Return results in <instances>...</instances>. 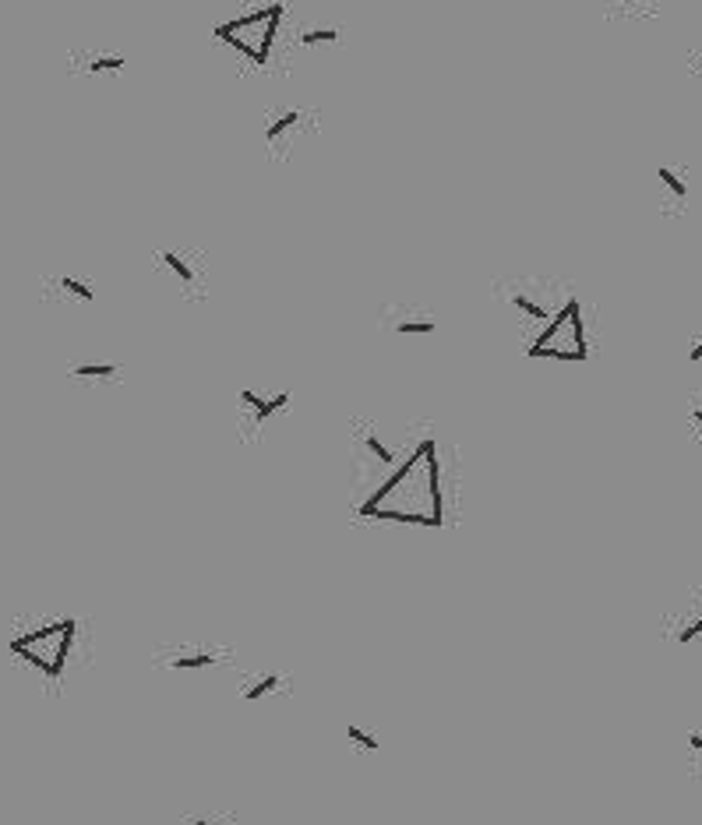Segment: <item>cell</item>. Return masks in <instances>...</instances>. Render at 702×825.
Listing matches in <instances>:
<instances>
[{
    "mask_svg": "<svg viewBox=\"0 0 702 825\" xmlns=\"http://www.w3.org/2000/svg\"><path fill=\"white\" fill-rule=\"evenodd\" d=\"M438 328V321H399L396 332L399 335H431Z\"/></svg>",
    "mask_w": 702,
    "mask_h": 825,
    "instance_id": "cell-18",
    "label": "cell"
},
{
    "mask_svg": "<svg viewBox=\"0 0 702 825\" xmlns=\"http://www.w3.org/2000/svg\"><path fill=\"white\" fill-rule=\"evenodd\" d=\"M286 402H290V392H286V388H283V392H276V395H269V399H265V395H258L254 388H240V406L251 413V424L254 427H262L269 417H276L279 409H286Z\"/></svg>",
    "mask_w": 702,
    "mask_h": 825,
    "instance_id": "cell-7",
    "label": "cell"
},
{
    "mask_svg": "<svg viewBox=\"0 0 702 825\" xmlns=\"http://www.w3.org/2000/svg\"><path fill=\"white\" fill-rule=\"evenodd\" d=\"M163 663L177 674H202V670H216L223 663V656L209 646H180L173 653L163 656Z\"/></svg>",
    "mask_w": 702,
    "mask_h": 825,
    "instance_id": "cell-5",
    "label": "cell"
},
{
    "mask_svg": "<svg viewBox=\"0 0 702 825\" xmlns=\"http://www.w3.org/2000/svg\"><path fill=\"white\" fill-rule=\"evenodd\" d=\"M699 78H702V71H699Z\"/></svg>",
    "mask_w": 702,
    "mask_h": 825,
    "instance_id": "cell-25",
    "label": "cell"
},
{
    "mask_svg": "<svg viewBox=\"0 0 702 825\" xmlns=\"http://www.w3.org/2000/svg\"><path fill=\"white\" fill-rule=\"evenodd\" d=\"M75 639V617H57V621H46V625L32 628V632L15 635L11 639V656L22 660L25 667H32L39 677H46V681H60L71 663V653H75Z\"/></svg>",
    "mask_w": 702,
    "mask_h": 825,
    "instance_id": "cell-2",
    "label": "cell"
},
{
    "mask_svg": "<svg viewBox=\"0 0 702 825\" xmlns=\"http://www.w3.org/2000/svg\"><path fill=\"white\" fill-rule=\"evenodd\" d=\"M184 825H230V818H223L219 811H198V815H187Z\"/></svg>",
    "mask_w": 702,
    "mask_h": 825,
    "instance_id": "cell-19",
    "label": "cell"
},
{
    "mask_svg": "<svg viewBox=\"0 0 702 825\" xmlns=\"http://www.w3.org/2000/svg\"><path fill=\"white\" fill-rule=\"evenodd\" d=\"M346 741H350L357 751H364V755H378L381 751V737L374 734V730L360 727V723H350V727H346Z\"/></svg>",
    "mask_w": 702,
    "mask_h": 825,
    "instance_id": "cell-10",
    "label": "cell"
},
{
    "mask_svg": "<svg viewBox=\"0 0 702 825\" xmlns=\"http://www.w3.org/2000/svg\"><path fill=\"white\" fill-rule=\"evenodd\" d=\"M699 635H702V614L695 617V621H688L685 628H681V632H678V646H688V642L699 639Z\"/></svg>",
    "mask_w": 702,
    "mask_h": 825,
    "instance_id": "cell-20",
    "label": "cell"
},
{
    "mask_svg": "<svg viewBox=\"0 0 702 825\" xmlns=\"http://www.w3.org/2000/svg\"><path fill=\"white\" fill-rule=\"evenodd\" d=\"M530 360H558V364H583L590 357V342H586V321L579 300H565L561 311L551 314L544 332L533 339L526 350Z\"/></svg>",
    "mask_w": 702,
    "mask_h": 825,
    "instance_id": "cell-4",
    "label": "cell"
},
{
    "mask_svg": "<svg viewBox=\"0 0 702 825\" xmlns=\"http://www.w3.org/2000/svg\"><path fill=\"white\" fill-rule=\"evenodd\" d=\"M159 261H163V265H166V272H170L180 286H187V290H195V286H198L195 268L187 265V261H184V254H177V251H159Z\"/></svg>",
    "mask_w": 702,
    "mask_h": 825,
    "instance_id": "cell-8",
    "label": "cell"
},
{
    "mask_svg": "<svg viewBox=\"0 0 702 825\" xmlns=\"http://www.w3.org/2000/svg\"><path fill=\"white\" fill-rule=\"evenodd\" d=\"M692 417H695V424H702V409H695Z\"/></svg>",
    "mask_w": 702,
    "mask_h": 825,
    "instance_id": "cell-23",
    "label": "cell"
},
{
    "mask_svg": "<svg viewBox=\"0 0 702 825\" xmlns=\"http://www.w3.org/2000/svg\"><path fill=\"white\" fill-rule=\"evenodd\" d=\"M512 307H516V311H523L526 318H533V321H551V311H547L544 304H537V300L533 297H526V293H512Z\"/></svg>",
    "mask_w": 702,
    "mask_h": 825,
    "instance_id": "cell-11",
    "label": "cell"
},
{
    "mask_svg": "<svg viewBox=\"0 0 702 825\" xmlns=\"http://www.w3.org/2000/svg\"><path fill=\"white\" fill-rule=\"evenodd\" d=\"M297 124H300V113H297V110H286L283 117H279L276 124H272L269 131H265V142H269V145H276L279 138H283V134L290 131V127H297Z\"/></svg>",
    "mask_w": 702,
    "mask_h": 825,
    "instance_id": "cell-12",
    "label": "cell"
},
{
    "mask_svg": "<svg viewBox=\"0 0 702 825\" xmlns=\"http://www.w3.org/2000/svg\"><path fill=\"white\" fill-rule=\"evenodd\" d=\"M283 15L286 8L276 0V4H265V8L251 11V15L219 22L216 29H212V36L230 46V50H237L240 57H247L251 64L265 67L269 64L272 43H276L279 36V25H283Z\"/></svg>",
    "mask_w": 702,
    "mask_h": 825,
    "instance_id": "cell-3",
    "label": "cell"
},
{
    "mask_svg": "<svg viewBox=\"0 0 702 825\" xmlns=\"http://www.w3.org/2000/svg\"><path fill=\"white\" fill-rule=\"evenodd\" d=\"M124 64L127 57H120V53H103V57H92L85 67H89L92 75H99V71H124Z\"/></svg>",
    "mask_w": 702,
    "mask_h": 825,
    "instance_id": "cell-15",
    "label": "cell"
},
{
    "mask_svg": "<svg viewBox=\"0 0 702 825\" xmlns=\"http://www.w3.org/2000/svg\"><path fill=\"white\" fill-rule=\"evenodd\" d=\"M360 445H364V452L371 455L374 462H381V466H399V462H403V459H399L396 448L385 445V441H381L378 434H371V431L364 434V441H360Z\"/></svg>",
    "mask_w": 702,
    "mask_h": 825,
    "instance_id": "cell-9",
    "label": "cell"
},
{
    "mask_svg": "<svg viewBox=\"0 0 702 825\" xmlns=\"http://www.w3.org/2000/svg\"><path fill=\"white\" fill-rule=\"evenodd\" d=\"M60 290H68L75 300H82V304H92L96 300V290H92L89 283H82V279H71V275H64L60 279Z\"/></svg>",
    "mask_w": 702,
    "mask_h": 825,
    "instance_id": "cell-14",
    "label": "cell"
},
{
    "mask_svg": "<svg viewBox=\"0 0 702 825\" xmlns=\"http://www.w3.org/2000/svg\"><path fill=\"white\" fill-rule=\"evenodd\" d=\"M657 177H660V184H664L667 191L674 194V201H685V198H688V187L681 184V180H678V173H674V170H667V166H660V170H657Z\"/></svg>",
    "mask_w": 702,
    "mask_h": 825,
    "instance_id": "cell-17",
    "label": "cell"
},
{
    "mask_svg": "<svg viewBox=\"0 0 702 825\" xmlns=\"http://www.w3.org/2000/svg\"><path fill=\"white\" fill-rule=\"evenodd\" d=\"M286 688V677L276 674V670H258V674L244 677L237 688V695L247 702V706H258V702L272 699V695H279Z\"/></svg>",
    "mask_w": 702,
    "mask_h": 825,
    "instance_id": "cell-6",
    "label": "cell"
},
{
    "mask_svg": "<svg viewBox=\"0 0 702 825\" xmlns=\"http://www.w3.org/2000/svg\"><path fill=\"white\" fill-rule=\"evenodd\" d=\"M297 43L300 46H322V43H339V29H307V32H300L297 36Z\"/></svg>",
    "mask_w": 702,
    "mask_h": 825,
    "instance_id": "cell-13",
    "label": "cell"
},
{
    "mask_svg": "<svg viewBox=\"0 0 702 825\" xmlns=\"http://www.w3.org/2000/svg\"><path fill=\"white\" fill-rule=\"evenodd\" d=\"M357 515L378 522H406V526L438 529L445 522V498H441V459L434 438H424L378 491L360 501Z\"/></svg>",
    "mask_w": 702,
    "mask_h": 825,
    "instance_id": "cell-1",
    "label": "cell"
},
{
    "mask_svg": "<svg viewBox=\"0 0 702 825\" xmlns=\"http://www.w3.org/2000/svg\"><path fill=\"white\" fill-rule=\"evenodd\" d=\"M688 748L699 755V762H702V730H695V734H688Z\"/></svg>",
    "mask_w": 702,
    "mask_h": 825,
    "instance_id": "cell-21",
    "label": "cell"
},
{
    "mask_svg": "<svg viewBox=\"0 0 702 825\" xmlns=\"http://www.w3.org/2000/svg\"><path fill=\"white\" fill-rule=\"evenodd\" d=\"M688 357H692V364H695V360H702V342H699V346H692V353H688Z\"/></svg>",
    "mask_w": 702,
    "mask_h": 825,
    "instance_id": "cell-22",
    "label": "cell"
},
{
    "mask_svg": "<svg viewBox=\"0 0 702 825\" xmlns=\"http://www.w3.org/2000/svg\"><path fill=\"white\" fill-rule=\"evenodd\" d=\"M618 4H643V0H618Z\"/></svg>",
    "mask_w": 702,
    "mask_h": 825,
    "instance_id": "cell-24",
    "label": "cell"
},
{
    "mask_svg": "<svg viewBox=\"0 0 702 825\" xmlns=\"http://www.w3.org/2000/svg\"><path fill=\"white\" fill-rule=\"evenodd\" d=\"M71 374L75 378H113L117 374V364H78V367H71Z\"/></svg>",
    "mask_w": 702,
    "mask_h": 825,
    "instance_id": "cell-16",
    "label": "cell"
}]
</instances>
